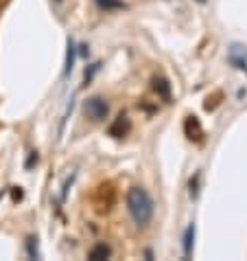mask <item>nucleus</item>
<instances>
[{
    "instance_id": "obj_1",
    "label": "nucleus",
    "mask_w": 247,
    "mask_h": 261,
    "mask_svg": "<svg viewBox=\"0 0 247 261\" xmlns=\"http://www.w3.org/2000/svg\"><path fill=\"white\" fill-rule=\"evenodd\" d=\"M127 211L138 226H147L153 217V200L142 187H132L127 191Z\"/></svg>"
},
{
    "instance_id": "obj_2",
    "label": "nucleus",
    "mask_w": 247,
    "mask_h": 261,
    "mask_svg": "<svg viewBox=\"0 0 247 261\" xmlns=\"http://www.w3.org/2000/svg\"><path fill=\"white\" fill-rule=\"evenodd\" d=\"M116 202V193L112 189V185H101L97 191H94V198H92V204H94V211L97 213H110L112 206Z\"/></svg>"
},
{
    "instance_id": "obj_3",
    "label": "nucleus",
    "mask_w": 247,
    "mask_h": 261,
    "mask_svg": "<svg viewBox=\"0 0 247 261\" xmlns=\"http://www.w3.org/2000/svg\"><path fill=\"white\" fill-rule=\"evenodd\" d=\"M83 112L90 121L101 123V121L107 119V114H110V103H107L103 97H92L83 103Z\"/></svg>"
},
{
    "instance_id": "obj_4",
    "label": "nucleus",
    "mask_w": 247,
    "mask_h": 261,
    "mask_svg": "<svg viewBox=\"0 0 247 261\" xmlns=\"http://www.w3.org/2000/svg\"><path fill=\"white\" fill-rule=\"evenodd\" d=\"M184 134H186V139L193 141V143H201L203 136H206L199 119L195 117V114H188V117H186V121H184Z\"/></svg>"
},
{
    "instance_id": "obj_5",
    "label": "nucleus",
    "mask_w": 247,
    "mask_h": 261,
    "mask_svg": "<svg viewBox=\"0 0 247 261\" xmlns=\"http://www.w3.org/2000/svg\"><path fill=\"white\" fill-rule=\"evenodd\" d=\"M228 60L234 68L238 70H247V48L243 44H232L230 46V53H228Z\"/></svg>"
},
{
    "instance_id": "obj_6",
    "label": "nucleus",
    "mask_w": 247,
    "mask_h": 261,
    "mask_svg": "<svg viewBox=\"0 0 247 261\" xmlns=\"http://www.w3.org/2000/svg\"><path fill=\"white\" fill-rule=\"evenodd\" d=\"M129 132H132V121H129L127 114H118L116 117V121L110 125V136H114V139H122V136H127Z\"/></svg>"
},
{
    "instance_id": "obj_7",
    "label": "nucleus",
    "mask_w": 247,
    "mask_h": 261,
    "mask_svg": "<svg viewBox=\"0 0 247 261\" xmlns=\"http://www.w3.org/2000/svg\"><path fill=\"white\" fill-rule=\"evenodd\" d=\"M151 88H153V92L162 101H166V103L171 101V84L166 82L164 77H153V82H151Z\"/></svg>"
},
{
    "instance_id": "obj_8",
    "label": "nucleus",
    "mask_w": 247,
    "mask_h": 261,
    "mask_svg": "<svg viewBox=\"0 0 247 261\" xmlns=\"http://www.w3.org/2000/svg\"><path fill=\"white\" fill-rule=\"evenodd\" d=\"M181 246H184V257L191 259L193 257V246H195V224H188L184 239H181Z\"/></svg>"
},
{
    "instance_id": "obj_9",
    "label": "nucleus",
    "mask_w": 247,
    "mask_h": 261,
    "mask_svg": "<svg viewBox=\"0 0 247 261\" xmlns=\"http://www.w3.org/2000/svg\"><path fill=\"white\" fill-rule=\"evenodd\" d=\"M110 257H112V248L107 244H97L88 252V259L90 261H103V259H110Z\"/></svg>"
},
{
    "instance_id": "obj_10",
    "label": "nucleus",
    "mask_w": 247,
    "mask_h": 261,
    "mask_svg": "<svg viewBox=\"0 0 247 261\" xmlns=\"http://www.w3.org/2000/svg\"><path fill=\"white\" fill-rule=\"evenodd\" d=\"M75 57H77V48H75V42L68 40V50H66V66H64V75H70L72 66H75Z\"/></svg>"
},
{
    "instance_id": "obj_11",
    "label": "nucleus",
    "mask_w": 247,
    "mask_h": 261,
    "mask_svg": "<svg viewBox=\"0 0 247 261\" xmlns=\"http://www.w3.org/2000/svg\"><path fill=\"white\" fill-rule=\"evenodd\" d=\"M97 3V7L101 11H116V9H125V3L122 0H94Z\"/></svg>"
},
{
    "instance_id": "obj_12",
    "label": "nucleus",
    "mask_w": 247,
    "mask_h": 261,
    "mask_svg": "<svg viewBox=\"0 0 247 261\" xmlns=\"http://www.w3.org/2000/svg\"><path fill=\"white\" fill-rule=\"evenodd\" d=\"M26 252L31 259H38L40 252H38V237H28L26 239Z\"/></svg>"
},
{
    "instance_id": "obj_13",
    "label": "nucleus",
    "mask_w": 247,
    "mask_h": 261,
    "mask_svg": "<svg viewBox=\"0 0 247 261\" xmlns=\"http://www.w3.org/2000/svg\"><path fill=\"white\" fill-rule=\"evenodd\" d=\"M197 182H199V173H197V176H195V180H191V195H193V198H197Z\"/></svg>"
},
{
    "instance_id": "obj_14",
    "label": "nucleus",
    "mask_w": 247,
    "mask_h": 261,
    "mask_svg": "<svg viewBox=\"0 0 247 261\" xmlns=\"http://www.w3.org/2000/svg\"><path fill=\"white\" fill-rule=\"evenodd\" d=\"M35 163H38V151H31V156H28V161H26V169H31V167L35 165Z\"/></svg>"
},
{
    "instance_id": "obj_15",
    "label": "nucleus",
    "mask_w": 247,
    "mask_h": 261,
    "mask_svg": "<svg viewBox=\"0 0 247 261\" xmlns=\"http://www.w3.org/2000/svg\"><path fill=\"white\" fill-rule=\"evenodd\" d=\"M11 195H13V202L22 200V189H20V187H13V189H11Z\"/></svg>"
},
{
    "instance_id": "obj_16",
    "label": "nucleus",
    "mask_w": 247,
    "mask_h": 261,
    "mask_svg": "<svg viewBox=\"0 0 247 261\" xmlns=\"http://www.w3.org/2000/svg\"><path fill=\"white\" fill-rule=\"evenodd\" d=\"M3 195H5V189H3V191H0V200H3Z\"/></svg>"
},
{
    "instance_id": "obj_17",
    "label": "nucleus",
    "mask_w": 247,
    "mask_h": 261,
    "mask_svg": "<svg viewBox=\"0 0 247 261\" xmlns=\"http://www.w3.org/2000/svg\"><path fill=\"white\" fill-rule=\"evenodd\" d=\"M199 3H203V0H199Z\"/></svg>"
}]
</instances>
